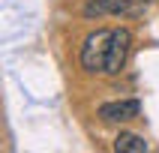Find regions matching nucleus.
I'll list each match as a JSON object with an SVG mask.
<instances>
[{
	"label": "nucleus",
	"mask_w": 159,
	"mask_h": 153,
	"mask_svg": "<svg viewBox=\"0 0 159 153\" xmlns=\"http://www.w3.org/2000/svg\"><path fill=\"white\" fill-rule=\"evenodd\" d=\"M141 114V102L138 99H114V102H102L96 108V117L102 123L114 126V123H129Z\"/></svg>",
	"instance_id": "20e7f679"
},
{
	"label": "nucleus",
	"mask_w": 159,
	"mask_h": 153,
	"mask_svg": "<svg viewBox=\"0 0 159 153\" xmlns=\"http://www.w3.org/2000/svg\"><path fill=\"white\" fill-rule=\"evenodd\" d=\"M114 150L117 153H147L150 147H147V141H144L141 135L135 132H120L114 138Z\"/></svg>",
	"instance_id": "39448f33"
},
{
	"label": "nucleus",
	"mask_w": 159,
	"mask_h": 153,
	"mask_svg": "<svg viewBox=\"0 0 159 153\" xmlns=\"http://www.w3.org/2000/svg\"><path fill=\"white\" fill-rule=\"evenodd\" d=\"M129 51H132V33L126 27H114L111 48H108V60H105V72L102 75H120L126 60H129Z\"/></svg>",
	"instance_id": "7ed1b4c3"
},
{
	"label": "nucleus",
	"mask_w": 159,
	"mask_h": 153,
	"mask_svg": "<svg viewBox=\"0 0 159 153\" xmlns=\"http://www.w3.org/2000/svg\"><path fill=\"white\" fill-rule=\"evenodd\" d=\"M111 36H114V30H93V33H87V39L81 45V69L84 72H105Z\"/></svg>",
	"instance_id": "f257e3e1"
},
{
	"label": "nucleus",
	"mask_w": 159,
	"mask_h": 153,
	"mask_svg": "<svg viewBox=\"0 0 159 153\" xmlns=\"http://www.w3.org/2000/svg\"><path fill=\"white\" fill-rule=\"evenodd\" d=\"M153 0H87L84 15L102 18V15H141Z\"/></svg>",
	"instance_id": "f03ea898"
}]
</instances>
